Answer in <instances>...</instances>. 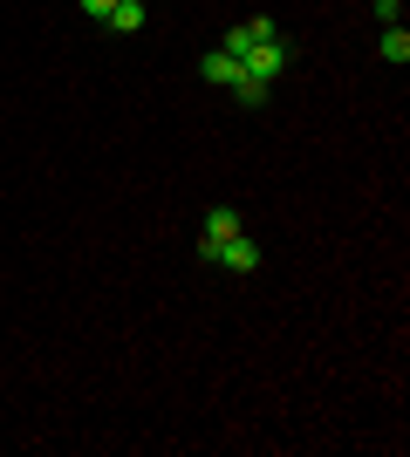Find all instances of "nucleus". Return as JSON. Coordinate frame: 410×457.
Instances as JSON below:
<instances>
[{"mask_svg":"<svg viewBox=\"0 0 410 457\" xmlns=\"http://www.w3.org/2000/svg\"><path fill=\"white\" fill-rule=\"evenodd\" d=\"M219 48L239 55V69L260 76V82H280V76H288V62H294V41L280 35V21H273V14H254V21H239V28H226Z\"/></svg>","mask_w":410,"mask_h":457,"instance_id":"nucleus-1","label":"nucleus"},{"mask_svg":"<svg viewBox=\"0 0 410 457\" xmlns=\"http://www.w3.org/2000/svg\"><path fill=\"white\" fill-rule=\"evenodd\" d=\"M205 267H219V273H260V267H267V246H260L254 232H233L226 246L205 253Z\"/></svg>","mask_w":410,"mask_h":457,"instance_id":"nucleus-2","label":"nucleus"},{"mask_svg":"<svg viewBox=\"0 0 410 457\" xmlns=\"http://www.w3.org/2000/svg\"><path fill=\"white\" fill-rule=\"evenodd\" d=\"M233 232H247V219H239L233 205H213V212H205V226H198V260H205L213 246H226Z\"/></svg>","mask_w":410,"mask_h":457,"instance_id":"nucleus-3","label":"nucleus"},{"mask_svg":"<svg viewBox=\"0 0 410 457\" xmlns=\"http://www.w3.org/2000/svg\"><path fill=\"white\" fill-rule=\"evenodd\" d=\"M144 21H151V7H144V0H110L103 28H110V35H144Z\"/></svg>","mask_w":410,"mask_h":457,"instance_id":"nucleus-4","label":"nucleus"},{"mask_svg":"<svg viewBox=\"0 0 410 457\" xmlns=\"http://www.w3.org/2000/svg\"><path fill=\"white\" fill-rule=\"evenodd\" d=\"M198 76L213 82V89H233L247 69H239V55H226V48H213V55H198Z\"/></svg>","mask_w":410,"mask_h":457,"instance_id":"nucleus-5","label":"nucleus"},{"mask_svg":"<svg viewBox=\"0 0 410 457\" xmlns=\"http://www.w3.org/2000/svg\"><path fill=\"white\" fill-rule=\"evenodd\" d=\"M376 55L390 62V69H404L410 62V28H383V35H376Z\"/></svg>","mask_w":410,"mask_h":457,"instance_id":"nucleus-6","label":"nucleus"},{"mask_svg":"<svg viewBox=\"0 0 410 457\" xmlns=\"http://www.w3.org/2000/svg\"><path fill=\"white\" fill-rule=\"evenodd\" d=\"M233 103H247V110H267V103H273V82L239 76V82H233Z\"/></svg>","mask_w":410,"mask_h":457,"instance_id":"nucleus-7","label":"nucleus"},{"mask_svg":"<svg viewBox=\"0 0 410 457\" xmlns=\"http://www.w3.org/2000/svg\"><path fill=\"white\" fill-rule=\"evenodd\" d=\"M376 7V21H383V28H404V0H370Z\"/></svg>","mask_w":410,"mask_h":457,"instance_id":"nucleus-8","label":"nucleus"},{"mask_svg":"<svg viewBox=\"0 0 410 457\" xmlns=\"http://www.w3.org/2000/svg\"><path fill=\"white\" fill-rule=\"evenodd\" d=\"M76 7H82L89 21H103V14H110V0H76Z\"/></svg>","mask_w":410,"mask_h":457,"instance_id":"nucleus-9","label":"nucleus"}]
</instances>
